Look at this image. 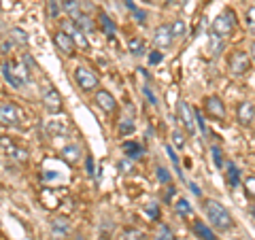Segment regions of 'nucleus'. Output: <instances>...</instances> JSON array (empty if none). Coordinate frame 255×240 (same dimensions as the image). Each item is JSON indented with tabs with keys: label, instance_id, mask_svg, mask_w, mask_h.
I'll list each match as a JSON object with an SVG mask.
<instances>
[{
	"label": "nucleus",
	"instance_id": "obj_18",
	"mask_svg": "<svg viewBox=\"0 0 255 240\" xmlns=\"http://www.w3.org/2000/svg\"><path fill=\"white\" fill-rule=\"evenodd\" d=\"M124 151H126V155H128V157H132V159H138L142 153H145L142 145H138V142H134V140L124 142Z\"/></svg>",
	"mask_w": 255,
	"mask_h": 240
},
{
	"label": "nucleus",
	"instance_id": "obj_35",
	"mask_svg": "<svg viewBox=\"0 0 255 240\" xmlns=\"http://www.w3.org/2000/svg\"><path fill=\"white\" fill-rule=\"evenodd\" d=\"M124 240H145V234L138 230H128L124 234Z\"/></svg>",
	"mask_w": 255,
	"mask_h": 240
},
{
	"label": "nucleus",
	"instance_id": "obj_21",
	"mask_svg": "<svg viewBox=\"0 0 255 240\" xmlns=\"http://www.w3.org/2000/svg\"><path fill=\"white\" fill-rule=\"evenodd\" d=\"M62 9L68 13V17H70V19H75L77 15L81 13V2H79V0H64Z\"/></svg>",
	"mask_w": 255,
	"mask_h": 240
},
{
	"label": "nucleus",
	"instance_id": "obj_23",
	"mask_svg": "<svg viewBox=\"0 0 255 240\" xmlns=\"http://www.w3.org/2000/svg\"><path fill=\"white\" fill-rule=\"evenodd\" d=\"M174 211H177L179 217H189V215H191V204L187 202L185 198H179L177 204H174Z\"/></svg>",
	"mask_w": 255,
	"mask_h": 240
},
{
	"label": "nucleus",
	"instance_id": "obj_37",
	"mask_svg": "<svg viewBox=\"0 0 255 240\" xmlns=\"http://www.w3.org/2000/svg\"><path fill=\"white\" fill-rule=\"evenodd\" d=\"M155 174H157V179L162 181V183H170V174H168V170H166L164 166H157L155 168Z\"/></svg>",
	"mask_w": 255,
	"mask_h": 240
},
{
	"label": "nucleus",
	"instance_id": "obj_7",
	"mask_svg": "<svg viewBox=\"0 0 255 240\" xmlns=\"http://www.w3.org/2000/svg\"><path fill=\"white\" fill-rule=\"evenodd\" d=\"M21 123V113L17 105L13 102H2L0 105V125L4 127H17Z\"/></svg>",
	"mask_w": 255,
	"mask_h": 240
},
{
	"label": "nucleus",
	"instance_id": "obj_17",
	"mask_svg": "<svg viewBox=\"0 0 255 240\" xmlns=\"http://www.w3.org/2000/svg\"><path fill=\"white\" fill-rule=\"evenodd\" d=\"M75 21H77V26H79V28H81V30L85 32V34H92V32L96 30V26H94L92 17H90V15H85L83 11L77 15V17H75Z\"/></svg>",
	"mask_w": 255,
	"mask_h": 240
},
{
	"label": "nucleus",
	"instance_id": "obj_20",
	"mask_svg": "<svg viewBox=\"0 0 255 240\" xmlns=\"http://www.w3.org/2000/svg\"><path fill=\"white\" fill-rule=\"evenodd\" d=\"M128 51L132 55H142V53H147V45L142 38H130L128 41Z\"/></svg>",
	"mask_w": 255,
	"mask_h": 240
},
{
	"label": "nucleus",
	"instance_id": "obj_40",
	"mask_svg": "<svg viewBox=\"0 0 255 240\" xmlns=\"http://www.w3.org/2000/svg\"><path fill=\"white\" fill-rule=\"evenodd\" d=\"M211 153H213V159H215V164H217V168H221V166H223L221 149H219V147H211Z\"/></svg>",
	"mask_w": 255,
	"mask_h": 240
},
{
	"label": "nucleus",
	"instance_id": "obj_49",
	"mask_svg": "<svg viewBox=\"0 0 255 240\" xmlns=\"http://www.w3.org/2000/svg\"><path fill=\"white\" fill-rule=\"evenodd\" d=\"M77 240H83V238H77Z\"/></svg>",
	"mask_w": 255,
	"mask_h": 240
},
{
	"label": "nucleus",
	"instance_id": "obj_11",
	"mask_svg": "<svg viewBox=\"0 0 255 240\" xmlns=\"http://www.w3.org/2000/svg\"><path fill=\"white\" fill-rule=\"evenodd\" d=\"M236 119H238V123H241V125H251L255 121V107H253V102H249V100L238 102Z\"/></svg>",
	"mask_w": 255,
	"mask_h": 240
},
{
	"label": "nucleus",
	"instance_id": "obj_2",
	"mask_svg": "<svg viewBox=\"0 0 255 240\" xmlns=\"http://www.w3.org/2000/svg\"><path fill=\"white\" fill-rule=\"evenodd\" d=\"M2 77L6 79V83L11 87L21 90L30 81V68L23 62H6L2 64Z\"/></svg>",
	"mask_w": 255,
	"mask_h": 240
},
{
	"label": "nucleus",
	"instance_id": "obj_25",
	"mask_svg": "<svg viewBox=\"0 0 255 240\" xmlns=\"http://www.w3.org/2000/svg\"><path fill=\"white\" fill-rule=\"evenodd\" d=\"M100 23H102V30H105V34L107 36H115V23L109 19V15L107 13H100Z\"/></svg>",
	"mask_w": 255,
	"mask_h": 240
},
{
	"label": "nucleus",
	"instance_id": "obj_10",
	"mask_svg": "<svg viewBox=\"0 0 255 240\" xmlns=\"http://www.w3.org/2000/svg\"><path fill=\"white\" fill-rule=\"evenodd\" d=\"M177 111H179V119H181V123L185 125L187 134L196 136V113H194V109H191L185 100H179Z\"/></svg>",
	"mask_w": 255,
	"mask_h": 240
},
{
	"label": "nucleus",
	"instance_id": "obj_45",
	"mask_svg": "<svg viewBox=\"0 0 255 240\" xmlns=\"http://www.w3.org/2000/svg\"><path fill=\"white\" fill-rule=\"evenodd\" d=\"M87 172L94 174V166H92V157H87Z\"/></svg>",
	"mask_w": 255,
	"mask_h": 240
},
{
	"label": "nucleus",
	"instance_id": "obj_27",
	"mask_svg": "<svg viewBox=\"0 0 255 240\" xmlns=\"http://www.w3.org/2000/svg\"><path fill=\"white\" fill-rule=\"evenodd\" d=\"M245 23H247V30L255 34V6H249L245 13Z\"/></svg>",
	"mask_w": 255,
	"mask_h": 240
},
{
	"label": "nucleus",
	"instance_id": "obj_4",
	"mask_svg": "<svg viewBox=\"0 0 255 240\" xmlns=\"http://www.w3.org/2000/svg\"><path fill=\"white\" fill-rule=\"evenodd\" d=\"M251 66H253V62H251V55L247 53V51L236 49V51L230 53V58H228V70L234 77H245L251 70Z\"/></svg>",
	"mask_w": 255,
	"mask_h": 240
},
{
	"label": "nucleus",
	"instance_id": "obj_16",
	"mask_svg": "<svg viewBox=\"0 0 255 240\" xmlns=\"http://www.w3.org/2000/svg\"><path fill=\"white\" fill-rule=\"evenodd\" d=\"M194 234H196V238H200V240H219L204 221H198V219L194 221Z\"/></svg>",
	"mask_w": 255,
	"mask_h": 240
},
{
	"label": "nucleus",
	"instance_id": "obj_41",
	"mask_svg": "<svg viewBox=\"0 0 255 240\" xmlns=\"http://www.w3.org/2000/svg\"><path fill=\"white\" fill-rule=\"evenodd\" d=\"M142 94L147 96V98H149V102H151V105H153V107L157 105V98H155V94L149 90V85H142Z\"/></svg>",
	"mask_w": 255,
	"mask_h": 240
},
{
	"label": "nucleus",
	"instance_id": "obj_13",
	"mask_svg": "<svg viewBox=\"0 0 255 240\" xmlns=\"http://www.w3.org/2000/svg\"><path fill=\"white\" fill-rule=\"evenodd\" d=\"M174 43V36H172V32H170V26H159L155 30V34H153V45H155V49H170Z\"/></svg>",
	"mask_w": 255,
	"mask_h": 240
},
{
	"label": "nucleus",
	"instance_id": "obj_5",
	"mask_svg": "<svg viewBox=\"0 0 255 240\" xmlns=\"http://www.w3.org/2000/svg\"><path fill=\"white\" fill-rule=\"evenodd\" d=\"M60 30H62V32H66V34L73 38V43H75L77 49H81V51H87V49H90V41H87V34L77 26V21H75V19H70V17L62 19V21H60Z\"/></svg>",
	"mask_w": 255,
	"mask_h": 240
},
{
	"label": "nucleus",
	"instance_id": "obj_26",
	"mask_svg": "<svg viewBox=\"0 0 255 240\" xmlns=\"http://www.w3.org/2000/svg\"><path fill=\"white\" fill-rule=\"evenodd\" d=\"M134 132V119L132 117H124V121L119 123V136H128Z\"/></svg>",
	"mask_w": 255,
	"mask_h": 240
},
{
	"label": "nucleus",
	"instance_id": "obj_24",
	"mask_svg": "<svg viewBox=\"0 0 255 240\" xmlns=\"http://www.w3.org/2000/svg\"><path fill=\"white\" fill-rule=\"evenodd\" d=\"M6 153H9V155L15 159V162H26V159H28V151L21 149V147H17V145L9 147V149H6Z\"/></svg>",
	"mask_w": 255,
	"mask_h": 240
},
{
	"label": "nucleus",
	"instance_id": "obj_32",
	"mask_svg": "<svg viewBox=\"0 0 255 240\" xmlns=\"http://www.w3.org/2000/svg\"><path fill=\"white\" fill-rule=\"evenodd\" d=\"M245 194L249 198H255V177H247L245 179Z\"/></svg>",
	"mask_w": 255,
	"mask_h": 240
},
{
	"label": "nucleus",
	"instance_id": "obj_12",
	"mask_svg": "<svg viewBox=\"0 0 255 240\" xmlns=\"http://www.w3.org/2000/svg\"><path fill=\"white\" fill-rule=\"evenodd\" d=\"M94 102L98 105V109H102L107 115H111V113H115L117 111V102H115V98L111 96V92H107V90H98L94 94Z\"/></svg>",
	"mask_w": 255,
	"mask_h": 240
},
{
	"label": "nucleus",
	"instance_id": "obj_6",
	"mask_svg": "<svg viewBox=\"0 0 255 240\" xmlns=\"http://www.w3.org/2000/svg\"><path fill=\"white\" fill-rule=\"evenodd\" d=\"M75 81H77V85L81 87L83 92H94L96 87L100 85L98 75H96L94 70H90L87 66H79V68L75 70Z\"/></svg>",
	"mask_w": 255,
	"mask_h": 240
},
{
	"label": "nucleus",
	"instance_id": "obj_42",
	"mask_svg": "<svg viewBox=\"0 0 255 240\" xmlns=\"http://www.w3.org/2000/svg\"><path fill=\"white\" fill-rule=\"evenodd\" d=\"M159 62H162V51L149 53V64H159Z\"/></svg>",
	"mask_w": 255,
	"mask_h": 240
},
{
	"label": "nucleus",
	"instance_id": "obj_30",
	"mask_svg": "<svg viewBox=\"0 0 255 240\" xmlns=\"http://www.w3.org/2000/svg\"><path fill=\"white\" fill-rule=\"evenodd\" d=\"M209 49H211V55H219V53H221L223 43H221V38H219V36L211 34V38H209Z\"/></svg>",
	"mask_w": 255,
	"mask_h": 240
},
{
	"label": "nucleus",
	"instance_id": "obj_46",
	"mask_svg": "<svg viewBox=\"0 0 255 240\" xmlns=\"http://www.w3.org/2000/svg\"><path fill=\"white\" fill-rule=\"evenodd\" d=\"M251 58L255 60V41H253V45H251Z\"/></svg>",
	"mask_w": 255,
	"mask_h": 240
},
{
	"label": "nucleus",
	"instance_id": "obj_19",
	"mask_svg": "<svg viewBox=\"0 0 255 240\" xmlns=\"http://www.w3.org/2000/svg\"><path fill=\"white\" fill-rule=\"evenodd\" d=\"M51 234L55 236V238H64L68 234V221L66 219H53L51 221Z\"/></svg>",
	"mask_w": 255,
	"mask_h": 240
},
{
	"label": "nucleus",
	"instance_id": "obj_47",
	"mask_svg": "<svg viewBox=\"0 0 255 240\" xmlns=\"http://www.w3.org/2000/svg\"><path fill=\"white\" fill-rule=\"evenodd\" d=\"M142 2H147V4H157L159 0H142Z\"/></svg>",
	"mask_w": 255,
	"mask_h": 240
},
{
	"label": "nucleus",
	"instance_id": "obj_34",
	"mask_svg": "<svg viewBox=\"0 0 255 240\" xmlns=\"http://www.w3.org/2000/svg\"><path fill=\"white\" fill-rule=\"evenodd\" d=\"M47 132H49L51 136H58L60 132H66V125H62L58 121H51L49 125H47Z\"/></svg>",
	"mask_w": 255,
	"mask_h": 240
},
{
	"label": "nucleus",
	"instance_id": "obj_1",
	"mask_svg": "<svg viewBox=\"0 0 255 240\" xmlns=\"http://www.w3.org/2000/svg\"><path fill=\"white\" fill-rule=\"evenodd\" d=\"M204 213H206V217H209V221L213 223L215 230L228 232V230L234 228L232 215H230L226 206H223L221 202H217V200H206L204 202Z\"/></svg>",
	"mask_w": 255,
	"mask_h": 240
},
{
	"label": "nucleus",
	"instance_id": "obj_44",
	"mask_svg": "<svg viewBox=\"0 0 255 240\" xmlns=\"http://www.w3.org/2000/svg\"><path fill=\"white\" fill-rule=\"evenodd\" d=\"M189 189H191V194H196V196H202V191H200V187H198L196 183H191V185H189Z\"/></svg>",
	"mask_w": 255,
	"mask_h": 240
},
{
	"label": "nucleus",
	"instance_id": "obj_38",
	"mask_svg": "<svg viewBox=\"0 0 255 240\" xmlns=\"http://www.w3.org/2000/svg\"><path fill=\"white\" fill-rule=\"evenodd\" d=\"M172 142H174V145H177L179 149L185 147V136H183V132L174 130V132H172Z\"/></svg>",
	"mask_w": 255,
	"mask_h": 240
},
{
	"label": "nucleus",
	"instance_id": "obj_28",
	"mask_svg": "<svg viewBox=\"0 0 255 240\" xmlns=\"http://www.w3.org/2000/svg\"><path fill=\"white\" fill-rule=\"evenodd\" d=\"M185 21H183V19H177V21H174L172 23V26H170V32H172V36L174 38H183V36H185Z\"/></svg>",
	"mask_w": 255,
	"mask_h": 240
},
{
	"label": "nucleus",
	"instance_id": "obj_31",
	"mask_svg": "<svg viewBox=\"0 0 255 240\" xmlns=\"http://www.w3.org/2000/svg\"><path fill=\"white\" fill-rule=\"evenodd\" d=\"M145 215H147L151 221H157V217H159V206H157L155 202L147 204V206H145Z\"/></svg>",
	"mask_w": 255,
	"mask_h": 240
},
{
	"label": "nucleus",
	"instance_id": "obj_39",
	"mask_svg": "<svg viewBox=\"0 0 255 240\" xmlns=\"http://www.w3.org/2000/svg\"><path fill=\"white\" fill-rule=\"evenodd\" d=\"M60 15V4H58V0H49V17L55 19Z\"/></svg>",
	"mask_w": 255,
	"mask_h": 240
},
{
	"label": "nucleus",
	"instance_id": "obj_22",
	"mask_svg": "<svg viewBox=\"0 0 255 240\" xmlns=\"http://www.w3.org/2000/svg\"><path fill=\"white\" fill-rule=\"evenodd\" d=\"M228 183H230V187H238V183H241V170L236 168V164L230 162L228 164Z\"/></svg>",
	"mask_w": 255,
	"mask_h": 240
},
{
	"label": "nucleus",
	"instance_id": "obj_3",
	"mask_svg": "<svg viewBox=\"0 0 255 240\" xmlns=\"http://www.w3.org/2000/svg\"><path fill=\"white\" fill-rule=\"evenodd\" d=\"M236 28V13L232 9H226L223 13H219L217 17L213 19V26H211V34L219 36V38H226L234 32Z\"/></svg>",
	"mask_w": 255,
	"mask_h": 240
},
{
	"label": "nucleus",
	"instance_id": "obj_9",
	"mask_svg": "<svg viewBox=\"0 0 255 240\" xmlns=\"http://www.w3.org/2000/svg\"><path fill=\"white\" fill-rule=\"evenodd\" d=\"M43 107H45L47 113H51V115H55V113H60V111H62L64 100H62V96H60V92L55 90V87H51V85L45 87V92H43Z\"/></svg>",
	"mask_w": 255,
	"mask_h": 240
},
{
	"label": "nucleus",
	"instance_id": "obj_8",
	"mask_svg": "<svg viewBox=\"0 0 255 240\" xmlns=\"http://www.w3.org/2000/svg\"><path fill=\"white\" fill-rule=\"evenodd\" d=\"M204 113L209 119L223 121V119H226V105L221 102L219 96H206L204 98Z\"/></svg>",
	"mask_w": 255,
	"mask_h": 240
},
{
	"label": "nucleus",
	"instance_id": "obj_48",
	"mask_svg": "<svg viewBox=\"0 0 255 240\" xmlns=\"http://www.w3.org/2000/svg\"><path fill=\"white\" fill-rule=\"evenodd\" d=\"M249 213H251V217H253V219H255V204H253V206H251V211H249Z\"/></svg>",
	"mask_w": 255,
	"mask_h": 240
},
{
	"label": "nucleus",
	"instance_id": "obj_36",
	"mask_svg": "<svg viewBox=\"0 0 255 240\" xmlns=\"http://www.w3.org/2000/svg\"><path fill=\"white\" fill-rule=\"evenodd\" d=\"M11 36L15 38V41H17V43H21V45H26L28 43V36H26V32H23V30H19V28H15L13 32H11Z\"/></svg>",
	"mask_w": 255,
	"mask_h": 240
},
{
	"label": "nucleus",
	"instance_id": "obj_43",
	"mask_svg": "<svg viewBox=\"0 0 255 240\" xmlns=\"http://www.w3.org/2000/svg\"><path fill=\"white\" fill-rule=\"evenodd\" d=\"M132 13H134V17H136V21H138V23H145V19H147V15H145V13H142L140 9H134Z\"/></svg>",
	"mask_w": 255,
	"mask_h": 240
},
{
	"label": "nucleus",
	"instance_id": "obj_29",
	"mask_svg": "<svg viewBox=\"0 0 255 240\" xmlns=\"http://www.w3.org/2000/svg\"><path fill=\"white\" fill-rule=\"evenodd\" d=\"M155 240H174V234H172V230H170L168 226H166V223H162V226L157 228Z\"/></svg>",
	"mask_w": 255,
	"mask_h": 240
},
{
	"label": "nucleus",
	"instance_id": "obj_33",
	"mask_svg": "<svg viewBox=\"0 0 255 240\" xmlns=\"http://www.w3.org/2000/svg\"><path fill=\"white\" fill-rule=\"evenodd\" d=\"M166 153H168V157H170V162L174 164V168H177V172H179V177L183 179V174H181V168H179V157H177V153H174V149H172L170 145H166Z\"/></svg>",
	"mask_w": 255,
	"mask_h": 240
},
{
	"label": "nucleus",
	"instance_id": "obj_15",
	"mask_svg": "<svg viewBox=\"0 0 255 240\" xmlns=\"http://www.w3.org/2000/svg\"><path fill=\"white\" fill-rule=\"evenodd\" d=\"M62 159L68 166H77L79 159H81V147L79 145H66L62 149Z\"/></svg>",
	"mask_w": 255,
	"mask_h": 240
},
{
	"label": "nucleus",
	"instance_id": "obj_14",
	"mask_svg": "<svg viewBox=\"0 0 255 240\" xmlns=\"http://www.w3.org/2000/svg\"><path fill=\"white\" fill-rule=\"evenodd\" d=\"M53 43H55V47L60 49V53L64 55V58H70V55L75 53V43H73V38H70L66 32H62V30H58L53 34Z\"/></svg>",
	"mask_w": 255,
	"mask_h": 240
}]
</instances>
